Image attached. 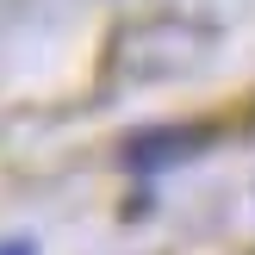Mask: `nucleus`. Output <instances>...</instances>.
I'll return each instance as SVG.
<instances>
[{"label": "nucleus", "instance_id": "obj_1", "mask_svg": "<svg viewBox=\"0 0 255 255\" xmlns=\"http://www.w3.org/2000/svg\"><path fill=\"white\" fill-rule=\"evenodd\" d=\"M218 137H224L218 119H162V125H137V131H125L119 162H125L131 174H168V168L199 162Z\"/></svg>", "mask_w": 255, "mask_h": 255}, {"label": "nucleus", "instance_id": "obj_2", "mask_svg": "<svg viewBox=\"0 0 255 255\" xmlns=\"http://www.w3.org/2000/svg\"><path fill=\"white\" fill-rule=\"evenodd\" d=\"M0 255H37L31 237H0Z\"/></svg>", "mask_w": 255, "mask_h": 255}]
</instances>
